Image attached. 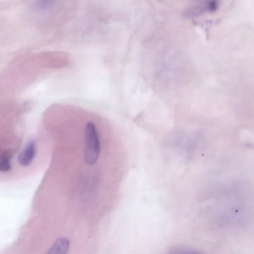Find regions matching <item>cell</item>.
I'll return each mask as SVG.
<instances>
[{"label": "cell", "mask_w": 254, "mask_h": 254, "mask_svg": "<svg viewBox=\"0 0 254 254\" xmlns=\"http://www.w3.org/2000/svg\"><path fill=\"white\" fill-rule=\"evenodd\" d=\"M85 140L84 160L88 164H94L99 157L101 146L98 130L93 122H89L86 125Z\"/></svg>", "instance_id": "obj_1"}, {"label": "cell", "mask_w": 254, "mask_h": 254, "mask_svg": "<svg viewBox=\"0 0 254 254\" xmlns=\"http://www.w3.org/2000/svg\"><path fill=\"white\" fill-rule=\"evenodd\" d=\"M36 152L35 143L34 140H30L24 149L19 153L18 161L22 166L30 165L34 158Z\"/></svg>", "instance_id": "obj_2"}, {"label": "cell", "mask_w": 254, "mask_h": 254, "mask_svg": "<svg viewBox=\"0 0 254 254\" xmlns=\"http://www.w3.org/2000/svg\"><path fill=\"white\" fill-rule=\"evenodd\" d=\"M69 240L65 237L59 238L49 249L48 254H64L69 249Z\"/></svg>", "instance_id": "obj_3"}, {"label": "cell", "mask_w": 254, "mask_h": 254, "mask_svg": "<svg viewBox=\"0 0 254 254\" xmlns=\"http://www.w3.org/2000/svg\"><path fill=\"white\" fill-rule=\"evenodd\" d=\"M205 11H208V0L193 5L187 10L186 14L188 16L194 17L199 15Z\"/></svg>", "instance_id": "obj_4"}, {"label": "cell", "mask_w": 254, "mask_h": 254, "mask_svg": "<svg viewBox=\"0 0 254 254\" xmlns=\"http://www.w3.org/2000/svg\"><path fill=\"white\" fill-rule=\"evenodd\" d=\"M59 0H32L34 8L37 10L44 11L52 8Z\"/></svg>", "instance_id": "obj_5"}, {"label": "cell", "mask_w": 254, "mask_h": 254, "mask_svg": "<svg viewBox=\"0 0 254 254\" xmlns=\"http://www.w3.org/2000/svg\"><path fill=\"white\" fill-rule=\"evenodd\" d=\"M10 158L7 154H4L0 157V171L7 172L11 169Z\"/></svg>", "instance_id": "obj_6"}, {"label": "cell", "mask_w": 254, "mask_h": 254, "mask_svg": "<svg viewBox=\"0 0 254 254\" xmlns=\"http://www.w3.org/2000/svg\"><path fill=\"white\" fill-rule=\"evenodd\" d=\"M218 7V2L216 0H208V9L209 11H215Z\"/></svg>", "instance_id": "obj_7"}]
</instances>
